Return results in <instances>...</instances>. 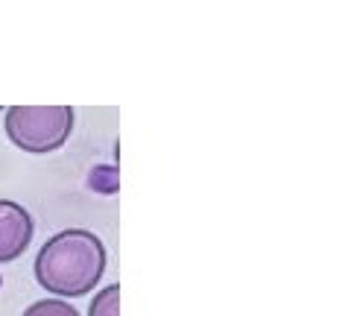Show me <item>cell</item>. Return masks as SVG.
I'll use <instances>...</instances> for the list:
<instances>
[{
  "mask_svg": "<svg viewBox=\"0 0 351 316\" xmlns=\"http://www.w3.org/2000/svg\"><path fill=\"white\" fill-rule=\"evenodd\" d=\"M106 272V246L88 228H64L36 255V281L64 299L85 296Z\"/></svg>",
  "mask_w": 351,
  "mask_h": 316,
  "instance_id": "1",
  "label": "cell"
},
{
  "mask_svg": "<svg viewBox=\"0 0 351 316\" xmlns=\"http://www.w3.org/2000/svg\"><path fill=\"white\" fill-rule=\"evenodd\" d=\"M6 138L18 149L44 156L64 147L73 132L71 106H12L6 108Z\"/></svg>",
  "mask_w": 351,
  "mask_h": 316,
  "instance_id": "2",
  "label": "cell"
},
{
  "mask_svg": "<svg viewBox=\"0 0 351 316\" xmlns=\"http://www.w3.org/2000/svg\"><path fill=\"white\" fill-rule=\"evenodd\" d=\"M36 232L29 211L15 199H0V264H12L27 252Z\"/></svg>",
  "mask_w": 351,
  "mask_h": 316,
  "instance_id": "3",
  "label": "cell"
},
{
  "mask_svg": "<svg viewBox=\"0 0 351 316\" xmlns=\"http://www.w3.org/2000/svg\"><path fill=\"white\" fill-rule=\"evenodd\" d=\"M21 316H80V311L64 299H41V302H32Z\"/></svg>",
  "mask_w": 351,
  "mask_h": 316,
  "instance_id": "5",
  "label": "cell"
},
{
  "mask_svg": "<svg viewBox=\"0 0 351 316\" xmlns=\"http://www.w3.org/2000/svg\"><path fill=\"white\" fill-rule=\"evenodd\" d=\"M88 316H120V287L108 284L91 299Z\"/></svg>",
  "mask_w": 351,
  "mask_h": 316,
  "instance_id": "4",
  "label": "cell"
}]
</instances>
